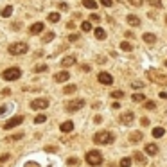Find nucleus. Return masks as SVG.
Instances as JSON below:
<instances>
[{
    "label": "nucleus",
    "instance_id": "nucleus-52",
    "mask_svg": "<svg viewBox=\"0 0 167 167\" xmlns=\"http://www.w3.org/2000/svg\"><path fill=\"white\" fill-rule=\"evenodd\" d=\"M165 22H167V16H165Z\"/></svg>",
    "mask_w": 167,
    "mask_h": 167
},
{
    "label": "nucleus",
    "instance_id": "nucleus-38",
    "mask_svg": "<svg viewBox=\"0 0 167 167\" xmlns=\"http://www.w3.org/2000/svg\"><path fill=\"white\" fill-rule=\"evenodd\" d=\"M146 108H147V110H155V108H156V103L149 101V103H146Z\"/></svg>",
    "mask_w": 167,
    "mask_h": 167
},
{
    "label": "nucleus",
    "instance_id": "nucleus-7",
    "mask_svg": "<svg viewBox=\"0 0 167 167\" xmlns=\"http://www.w3.org/2000/svg\"><path fill=\"white\" fill-rule=\"evenodd\" d=\"M22 122H23V115H16V117H13L11 121H7V122L4 124V129H13V128L20 126Z\"/></svg>",
    "mask_w": 167,
    "mask_h": 167
},
{
    "label": "nucleus",
    "instance_id": "nucleus-9",
    "mask_svg": "<svg viewBox=\"0 0 167 167\" xmlns=\"http://www.w3.org/2000/svg\"><path fill=\"white\" fill-rule=\"evenodd\" d=\"M97 79H99V83H103V85H111V83H113V77H111L108 72H99Z\"/></svg>",
    "mask_w": 167,
    "mask_h": 167
},
{
    "label": "nucleus",
    "instance_id": "nucleus-31",
    "mask_svg": "<svg viewBox=\"0 0 167 167\" xmlns=\"http://www.w3.org/2000/svg\"><path fill=\"white\" fill-rule=\"evenodd\" d=\"M81 29H83L85 33H90V31H92V23H90V22H83V23H81Z\"/></svg>",
    "mask_w": 167,
    "mask_h": 167
},
{
    "label": "nucleus",
    "instance_id": "nucleus-50",
    "mask_svg": "<svg viewBox=\"0 0 167 167\" xmlns=\"http://www.w3.org/2000/svg\"><path fill=\"white\" fill-rule=\"evenodd\" d=\"M160 97L162 99H167V92H160Z\"/></svg>",
    "mask_w": 167,
    "mask_h": 167
},
{
    "label": "nucleus",
    "instance_id": "nucleus-3",
    "mask_svg": "<svg viewBox=\"0 0 167 167\" xmlns=\"http://www.w3.org/2000/svg\"><path fill=\"white\" fill-rule=\"evenodd\" d=\"M20 76H22V70L18 67H11V68H7V70L2 72V79L4 81H16V79H20Z\"/></svg>",
    "mask_w": 167,
    "mask_h": 167
},
{
    "label": "nucleus",
    "instance_id": "nucleus-44",
    "mask_svg": "<svg viewBox=\"0 0 167 167\" xmlns=\"http://www.w3.org/2000/svg\"><path fill=\"white\" fill-rule=\"evenodd\" d=\"M7 111V108L6 106H0V117H4V113Z\"/></svg>",
    "mask_w": 167,
    "mask_h": 167
},
{
    "label": "nucleus",
    "instance_id": "nucleus-14",
    "mask_svg": "<svg viewBox=\"0 0 167 167\" xmlns=\"http://www.w3.org/2000/svg\"><path fill=\"white\" fill-rule=\"evenodd\" d=\"M59 129H61L63 133H70V131L74 129V122H72V121H67V122H63V124L59 126Z\"/></svg>",
    "mask_w": 167,
    "mask_h": 167
},
{
    "label": "nucleus",
    "instance_id": "nucleus-35",
    "mask_svg": "<svg viewBox=\"0 0 167 167\" xmlns=\"http://www.w3.org/2000/svg\"><path fill=\"white\" fill-rule=\"evenodd\" d=\"M128 2H129L131 6H135V7H140V6H142V0H128Z\"/></svg>",
    "mask_w": 167,
    "mask_h": 167
},
{
    "label": "nucleus",
    "instance_id": "nucleus-18",
    "mask_svg": "<svg viewBox=\"0 0 167 167\" xmlns=\"http://www.w3.org/2000/svg\"><path fill=\"white\" fill-rule=\"evenodd\" d=\"M11 13H13V6H6L2 11H0V16H4V18H9L11 16Z\"/></svg>",
    "mask_w": 167,
    "mask_h": 167
},
{
    "label": "nucleus",
    "instance_id": "nucleus-29",
    "mask_svg": "<svg viewBox=\"0 0 167 167\" xmlns=\"http://www.w3.org/2000/svg\"><path fill=\"white\" fill-rule=\"evenodd\" d=\"M111 97L113 99H122L124 97V92L122 90H115V92H111Z\"/></svg>",
    "mask_w": 167,
    "mask_h": 167
},
{
    "label": "nucleus",
    "instance_id": "nucleus-12",
    "mask_svg": "<svg viewBox=\"0 0 167 167\" xmlns=\"http://www.w3.org/2000/svg\"><path fill=\"white\" fill-rule=\"evenodd\" d=\"M126 20H128V23H129L131 27H138V25H140V18H138L137 14H128Z\"/></svg>",
    "mask_w": 167,
    "mask_h": 167
},
{
    "label": "nucleus",
    "instance_id": "nucleus-25",
    "mask_svg": "<svg viewBox=\"0 0 167 167\" xmlns=\"http://www.w3.org/2000/svg\"><path fill=\"white\" fill-rule=\"evenodd\" d=\"M76 90H77V86H76V85H68V86H65V88H63V93H67V95H68V93H74Z\"/></svg>",
    "mask_w": 167,
    "mask_h": 167
},
{
    "label": "nucleus",
    "instance_id": "nucleus-42",
    "mask_svg": "<svg viewBox=\"0 0 167 167\" xmlns=\"http://www.w3.org/2000/svg\"><path fill=\"white\" fill-rule=\"evenodd\" d=\"M9 158H11V156H9V155L6 153V155H2V156H0V162H7Z\"/></svg>",
    "mask_w": 167,
    "mask_h": 167
},
{
    "label": "nucleus",
    "instance_id": "nucleus-26",
    "mask_svg": "<svg viewBox=\"0 0 167 167\" xmlns=\"http://www.w3.org/2000/svg\"><path fill=\"white\" fill-rule=\"evenodd\" d=\"M121 49L126 51V52H131V51H133V45L128 43V41H122V43H121Z\"/></svg>",
    "mask_w": 167,
    "mask_h": 167
},
{
    "label": "nucleus",
    "instance_id": "nucleus-51",
    "mask_svg": "<svg viewBox=\"0 0 167 167\" xmlns=\"http://www.w3.org/2000/svg\"><path fill=\"white\" fill-rule=\"evenodd\" d=\"M165 67H167V61H165Z\"/></svg>",
    "mask_w": 167,
    "mask_h": 167
},
{
    "label": "nucleus",
    "instance_id": "nucleus-24",
    "mask_svg": "<svg viewBox=\"0 0 167 167\" xmlns=\"http://www.w3.org/2000/svg\"><path fill=\"white\" fill-rule=\"evenodd\" d=\"M129 140H131V142H138V140H142V131H135V133H131V135H129Z\"/></svg>",
    "mask_w": 167,
    "mask_h": 167
},
{
    "label": "nucleus",
    "instance_id": "nucleus-33",
    "mask_svg": "<svg viewBox=\"0 0 167 167\" xmlns=\"http://www.w3.org/2000/svg\"><path fill=\"white\" fill-rule=\"evenodd\" d=\"M135 160L138 162V163H146V158H144V155H142V153H135Z\"/></svg>",
    "mask_w": 167,
    "mask_h": 167
},
{
    "label": "nucleus",
    "instance_id": "nucleus-36",
    "mask_svg": "<svg viewBox=\"0 0 167 167\" xmlns=\"http://www.w3.org/2000/svg\"><path fill=\"white\" fill-rule=\"evenodd\" d=\"M142 86H144V85H142L140 81H133V85H131V88H135V90H140Z\"/></svg>",
    "mask_w": 167,
    "mask_h": 167
},
{
    "label": "nucleus",
    "instance_id": "nucleus-27",
    "mask_svg": "<svg viewBox=\"0 0 167 167\" xmlns=\"http://www.w3.org/2000/svg\"><path fill=\"white\" fill-rule=\"evenodd\" d=\"M59 18H61L59 13H51V14H49V22H52V23H58Z\"/></svg>",
    "mask_w": 167,
    "mask_h": 167
},
{
    "label": "nucleus",
    "instance_id": "nucleus-19",
    "mask_svg": "<svg viewBox=\"0 0 167 167\" xmlns=\"http://www.w3.org/2000/svg\"><path fill=\"white\" fill-rule=\"evenodd\" d=\"M93 33H95V38H97V40H104V38H106V31L101 29V27H97Z\"/></svg>",
    "mask_w": 167,
    "mask_h": 167
},
{
    "label": "nucleus",
    "instance_id": "nucleus-11",
    "mask_svg": "<svg viewBox=\"0 0 167 167\" xmlns=\"http://www.w3.org/2000/svg\"><path fill=\"white\" fill-rule=\"evenodd\" d=\"M43 27H45V25H43L41 22H36V23H33V25L29 27V33H31L33 36H34V34H40V33L43 31Z\"/></svg>",
    "mask_w": 167,
    "mask_h": 167
},
{
    "label": "nucleus",
    "instance_id": "nucleus-45",
    "mask_svg": "<svg viewBox=\"0 0 167 167\" xmlns=\"http://www.w3.org/2000/svg\"><path fill=\"white\" fill-rule=\"evenodd\" d=\"M18 27H22V23H20V22H14V23H13V29L18 31Z\"/></svg>",
    "mask_w": 167,
    "mask_h": 167
},
{
    "label": "nucleus",
    "instance_id": "nucleus-39",
    "mask_svg": "<svg viewBox=\"0 0 167 167\" xmlns=\"http://www.w3.org/2000/svg\"><path fill=\"white\" fill-rule=\"evenodd\" d=\"M68 41H79V34H70L68 36Z\"/></svg>",
    "mask_w": 167,
    "mask_h": 167
},
{
    "label": "nucleus",
    "instance_id": "nucleus-1",
    "mask_svg": "<svg viewBox=\"0 0 167 167\" xmlns=\"http://www.w3.org/2000/svg\"><path fill=\"white\" fill-rule=\"evenodd\" d=\"M115 140V135L110 133V131H99L93 135V142L95 144H103V146H108V144H113Z\"/></svg>",
    "mask_w": 167,
    "mask_h": 167
},
{
    "label": "nucleus",
    "instance_id": "nucleus-6",
    "mask_svg": "<svg viewBox=\"0 0 167 167\" xmlns=\"http://www.w3.org/2000/svg\"><path fill=\"white\" fill-rule=\"evenodd\" d=\"M49 99H45V97H41V99H34V101H31V108L33 110H45V108H49Z\"/></svg>",
    "mask_w": 167,
    "mask_h": 167
},
{
    "label": "nucleus",
    "instance_id": "nucleus-28",
    "mask_svg": "<svg viewBox=\"0 0 167 167\" xmlns=\"http://www.w3.org/2000/svg\"><path fill=\"white\" fill-rule=\"evenodd\" d=\"M47 121V115H36L34 117V124H43Z\"/></svg>",
    "mask_w": 167,
    "mask_h": 167
},
{
    "label": "nucleus",
    "instance_id": "nucleus-47",
    "mask_svg": "<svg viewBox=\"0 0 167 167\" xmlns=\"http://www.w3.org/2000/svg\"><path fill=\"white\" fill-rule=\"evenodd\" d=\"M147 124H149V119L144 117V119H142V126H147Z\"/></svg>",
    "mask_w": 167,
    "mask_h": 167
},
{
    "label": "nucleus",
    "instance_id": "nucleus-20",
    "mask_svg": "<svg viewBox=\"0 0 167 167\" xmlns=\"http://www.w3.org/2000/svg\"><path fill=\"white\" fill-rule=\"evenodd\" d=\"M54 36H56V34H54L52 31H51V33H45V34H43V38H41V41H43V43H49V41H52V40H54Z\"/></svg>",
    "mask_w": 167,
    "mask_h": 167
},
{
    "label": "nucleus",
    "instance_id": "nucleus-2",
    "mask_svg": "<svg viewBox=\"0 0 167 167\" xmlns=\"http://www.w3.org/2000/svg\"><path fill=\"white\" fill-rule=\"evenodd\" d=\"M85 158H86V163H88V165H92V167H97V165H101V163H103V155H101V151H97V149L88 151Z\"/></svg>",
    "mask_w": 167,
    "mask_h": 167
},
{
    "label": "nucleus",
    "instance_id": "nucleus-30",
    "mask_svg": "<svg viewBox=\"0 0 167 167\" xmlns=\"http://www.w3.org/2000/svg\"><path fill=\"white\" fill-rule=\"evenodd\" d=\"M49 70V65H36L34 67V72H47Z\"/></svg>",
    "mask_w": 167,
    "mask_h": 167
},
{
    "label": "nucleus",
    "instance_id": "nucleus-49",
    "mask_svg": "<svg viewBox=\"0 0 167 167\" xmlns=\"http://www.w3.org/2000/svg\"><path fill=\"white\" fill-rule=\"evenodd\" d=\"M93 121H95V122H97V124H99V122L103 121V117H101V115H97V117H95V119H93Z\"/></svg>",
    "mask_w": 167,
    "mask_h": 167
},
{
    "label": "nucleus",
    "instance_id": "nucleus-32",
    "mask_svg": "<svg viewBox=\"0 0 167 167\" xmlns=\"http://www.w3.org/2000/svg\"><path fill=\"white\" fill-rule=\"evenodd\" d=\"M131 163H133L131 158H122L121 160V167H131Z\"/></svg>",
    "mask_w": 167,
    "mask_h": 167
},
{
    "label": "nucleus",
    "instance_id": "nucleus-21",
    "mask_svg": "<svg viewBox=\"0 0 167 167\" xmlns=\"http://www.w3.org/2000/svg\"><path fill=\"white\" fill-rule=\"evenodd\" d=\"M131 101L133 103H142V101H146V97H144V93H133L131 95Z\"/></svg>",
    "mask_w": 167,
    "mask_h": 167
},
{
    "label": "nucleus",
    "instance_id": "nucleus-16",
    "mask_svg": "<svg viewBox=\"0 0 167 167\" xmlns=\"http://www.w3.org/2000/svg\"><path fill=\"white\" fill-rule=\"evenodd\" d=\"M142 40H144L146 43H149V45L156 43V36H155V34H151V33H146L144 36H142Z\"/></svg>",
    "mask_w": 167,
    "mask_h": 167
},
{
    "label": "nucleus",
    "instance_id": "nucleus-37",
    "mask_svg": "<svg viewBox=\"0 0 167 167\" xmlns=\"http://www.w3.org/2000/svg\"><path fill=\"white\" fill-rule=\"evenodd\" d=\"M101 4H103L104 7H111V6H113V0H101Z\"/></svg>",
    "mask_w": 167,
    "mask_h": 167
},
{
    "label": "nucleus",
    "instance_id": "nucleus-23",
    "mask_svg": "<svg viewBox=\"0 0 167 167\" xmlns=\"http://www.w3.org/2000/svg\"><path fill=\"white\" fill-rule=\"evenodd\" d=\"M163 133H165V129H163V128H160V126L153 129V137H155V138H160V137H163Z\"/></svg>",
    "mask_w": 167,
    "mask_h": 167
},
{
    "label": "nucleus",
    "instance_id": "nucleus-46",
    "mask_svg": "<svg viewBox=\"0 0 167 167\" xmlns=\"http://www.w3.org/2000/svg\"><path fill=\"white\" fill-rule=\"evenodd\" d=\"M81 70H83V72H88V70H90V65H81Z\"/></svg>",
    "mask_w": 167,
    "mask_h": 167
},
{
    "label": "nucleus",
    "instance_id": "nucleus-48",
    "mask_svg": "<svg viewBox=\"0 0 167 167\" xmlns=\"http://www.w3.org/2000/svg\"><path fill=\"white\" fill-rule=\"evenodd\" d=\"M59 9H63V11H67V9H68V6H67V4H63V2H61V4H59Z\"/></svg>",
    "mask_w": 167,
    "mask_h": 167
},
{
    "label": "nucleus",
    "instance_id": "nucleus-5",
    "mask_svg": "<svg viewBox=\"0 0 167 167\" xmlns=\"http://www.w3.org/2000/svg\"><path fill=\"white\" fill-rule=\"evenodd\" d=\"M147 77H149V79H151L153 83L167 85V76H165V74H162V72H158V70H155V68L147 70Z\"/></svg>",
    "mask_w": 167,
    "mask_h": 167
},
{
    "label": "nucleus",
    "instance_id": "nucleus-8",
    "mask_svg": "<svg viewBox=\"0 0 167 167\" xmlns=\"http://www.w3.org/2000/svg\"><path fill=\"white\" fill-rule=\"evenodd\" d=\"M85 106V101L83 99H76V101H68L67 103V111H77Z\"/></svg>",
    "mask_w": 167,
    "mask_h": 167
},
{
    "label": "nucleus",
    "instance_id": "nucleus-41",
    "mask_svg": "<svg viewBox=\"0 0 167 167\" xmlns=\"http://www.w3.org/2000/svg\"><path fill=\"white\" fill-rule=\"evenodd\" d=\"M22 137H23V133H16V135H13V137H11V140H20Z\"/></svg>",
    "mask_w": 167,
    "mask_h": 167
},
{
    "label": "nucleus",
    "instance_id": "nucleus-43",
    "mask_svg": "<svg viewBox=\"0 0 167 167\" xmlns=\"http://www.w3.org/2000/svg\"><path fill=\"white\" fill-rule=\"evenodd\" d=\"M90 20H93V22H99V20H101V16H99V14H92V16H90Z\"/></svg>",
    "mask_w": 167,
    "mask_h": 167
},
{
    "label": "nucleus",
    "instance_id": "nucleus-34",
    "mask_svg": "<svg viewBox=\"0 0 167 167\" xmlns=\"http://www.w3.org/2000/svg\"><path fill=\"white\" fill-rule=\"evenodd\" d=\"M149 2V6H153V7H162V2L160 0H147Z\"/></svg>",
    "mask_w": 167,
    "mask_h": 167
},
{
    "label": "nucleus",
    "instance_id": "nucleus-10",
    "mask_svg": "<svg viewBox=\"0 0 167 167\" xmlns=\"http://www.w3.org/2000/svg\"><path fill=\"white\" fill-rule=\"evenodd\" d=\"M133 121H135L133 111H126V113H122V115H121V122H122V124H131Z\"/></svg>",
    "mask_w": 167,
    "mask_h": 167
},
{
    "label": "nucleus",
    "instance_id": "nucleus-40",
    "mask_svg": "<svg viewBox=\"0 0 167 167\" xmlns=\"http://www.w3.org/2000/svg\"><path fill=\"white\" fill-rule=\"evenodd\" d=\"M76 163H79L77 158H74V156H72V158H68V165H76Z\"/></svg>",
    "mask_w": 167,
    "mask_h": 167
},
{
    "label": "nucleus",
    "instance_id": "nucleus-13",
    "mask_svg": "<svg viewBox=\"0 0 167 167\" xmlns=\"http://www.w3.org/2000/svg\"><path fill=\"white\" fill-rule=\"evenodd\" d=\"M72 65H76V58L74 56H67V58H63L61 59V67H72Z\"/></svg>",
    "mask_w": 167,
    "mask_h": 167
},
{
    "label": "nucleus",
    "instance_id": "nucleus-15",
    "mask_svg": "<svg viewBox=\"0 0 167 167\" xmlns=\"http://www.w3.org/2000/svg\"><path fill=\"white\" fill-rule=\"evenodd\" d=\"M68 77H70L68 72H58V74L54 76V81H58V83H65V81H68Z\"/></svg>",
    "mask_w": 167,
    "mask_h": 167
},
{
    "label": "nucleus",
    "instance_id": "nucleus-22",
    "mask_svg": "<svg viewBox=\"0 0 167 167\" xmlns=\"http://www.w3.org/2000/svg\"><path fill=\"white\" fill-rule=\"evenodd\" d=\"M83 6L88 7V9H95L97 7V2H95V0H83Z\"/></svg>",
    "mask_w": 167,
    "mask_h": 167
},
{
    "label": "nucleus",
    "instance_id": "nucleus-4",
    "mask_svg": "<svg viewBox=\"0 0 167 167\" xmlns=\"http://www.w3.org/2000/svg\"><path fill=\"white\" fill-rule=\"evenodd\" d=\"M27 51H29V45L23 43V41H18V43H11V45H9V54H13V56L25 54Z\"/></svg>",
    "mask_w": 167,
    "mask_h": 167
},
{
    "label": "nucleus",
    "instance_id": "nucleus-17",
    "mask_svg": "<svg viewBox=\"0 0 167 167\" xmlns=\"http://www.w3.org/2000/svg\"><path fill=\"white\" fill-rule=\"evenodd\" d=\"M146 153L147 155H156L158 153V146L156 144H146Z\"/></svg>",
    "mask_w": 167,
    "mask_h": 167
}]
</instances>
